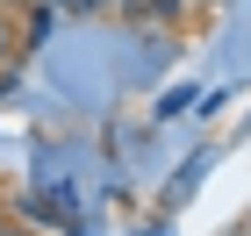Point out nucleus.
I'll use <instances>...</instances> for the list:
<instances>
[{
  "mask_svg": "<svg viewBox=\"0 0 251 236\" xmlns=\"http://www.w3.org/2000/svg\"><path fill=\"white\" fill-rule=\"evenodd\" d=\"M50 7H58V15H100L108 0H50Z\"/></svg>",
  "mask_w": 251,
  "mask_h": 236,
  "instance_id": "f03ea898",
  "label": "nucleus"
},
{
  "mask_svg": "<svg viewBox=\"0 0 251 236\" xmlns=\"http://www.w3.org/2000/svg\"><path fill=\"white\" fill-rule=\"evenodd\" d=\"M122 15H129V21H151V29H173L187 7H179V0H122Z\"/></svg>",
  "mask_w": 251,
  "mask_h": 236,
  "instance_id": "f257e3e1",
  "label": "nucleus"
},
{
  "mask_svg": "<svg viewBox=\"0 0 251 236\" xmlns=\"http://www.w3.org/2000/svg\"><path fill=\"white\" fill-rule=\"evenodd\" d=\"M0 236H36V229H0Z\"/></svg>",
  "mask_w": 251,
  "mask_h": 236,
  "instance_id": "7ed1b4c3",
  "label": "nucleus"
}]
</instances>
